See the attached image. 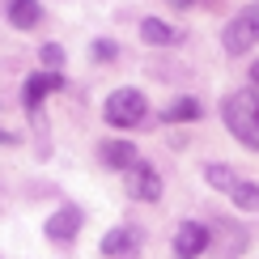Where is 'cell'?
Masks as SVG:
<instances>
[{
	"label": "cell",
	"mask_w": 259,
	"mask_h": 259,
	"mask_svg": "<svg viewBox=\"0 0 259 259\" xmlns=\"http://www.w3.org/2000/svg\"><path fill=\"white\" fill-rule=\"evenodd\" d=\"M81 225H85V217H81V208L77 204H64V208H56L47 217V238L51 242H72L81 234Z\"/></svg>",
	"instance_id": "obj_4"
},
{
	"label": "cell",
	"mask_w": 259,
	"mask_h": 259,
	"mask_svg": "<svg viewBox=\"0 0 259 259\" xmlns=\"http://www.w3.org/2000/svg\"><path fill=\"white\" fill-rule=\"evenodd\" d=\"M56 90H64L60 72H34V77L26 81V94H21V98H26V111H34V106L47 98V94H56Z\"/></svg>",
	"instance_id": "obj_9"
},
{
	"label": "cell",
	"mask_w": 259,
	"mask_h": 259,
	"mask_svg": "<svg viewBox=\"0 0 259 259\" xmlns=\"http://www.w3.org/2000/svg\"><path fill=\"white\" fill-rule=\"evenodd\" d=\"M140 38L166 47V42H179V30H170L166 21H157V17H145V21H140Z\"/></svg>",
	"instance_id": "obj_11"
},
{
	"label": "cell",
	"mask_w": 259,
	"mask_h": 259,
	"mask_svg": "<svg viewBox=\"0 0 259 259\" xmlns=\"http://www.w3.org/2000/svg\"><path fill=\"white\" fill-rule=\"evenodd\" d=\"M208 225H200V221H183L179 225V234H175V255L179 259H196L208 251Z\"/></svg>",
	"instance_id": "obj_6"
},
{
	"label": "cell",
	"mask_w": 259,
	"mask_h": 259,
	"mask_svg": "<svg viewBox=\"0 0 259 259\" xmlns=\"http://www.w3.org/2000/svg\"><path fill=\"white\" fill-rule=\"evenodd\" d=\"M251 81H255V85H259V60H255V64H251Z\"/></svg>",
	"instance_id": "obj_17"
},
{
	"label": "cell",
	"mask_w": 259,
	"mask_h": 259,
	"mask_svg": "<svg viewBox=\"0 0 259 259\" xmlns=\"http://www.w3.org/2000/svg\"><path fill=\"white\" fill-rule=\"evenodd\" d=\"M204 179H208V183H212L217 191H225V196H230V191L238 187V175H234L230 166H221V161H212V166H204Z\"/></svg>",
	"instance_id": "obj_14"
},
{
	"label": "cell",
	"mask_w": 259,
	"mask_h": 259,
	"mask_svg": "<svg viewBox=\"0 0 259 259\" xmlns=\"http://www.w3.org/2000/svg\"><path fill=\"white\" fill-rule=\"evenodd\" d=\"M221 119H225V127H230L242 145L259 149V94L255 90L230 94V98L221 102Z\"/></svg>",
	"instance_id": "obj_1"
},
{
	"label": "cell",
	"mask_w": 259,
	"mask_h": 259,
	"mask_svg": "<svg viewBox=\"0 0 259 259\" xmlns=\"http://www.w3.org/2000/svg\"><path fill=\"white\" fill-rule=\"evenodd\" d=\"M200 111H204V106L196 98H175V102L166 106L161 119H166V123H191V119H200Z\"/></svg>",
	"instance_id": "obj_12"
},
{
	"label": "cell",
	"mask_w": 259,
	"mask_h": 259,
	"mask_svg": "<svg viewBox=\"0 0 259 259\" xmlns=\"http://www.w3.org/2000/svg\"><path fill=\"white\" fill-rule=\"evenodd\" d=\"M221 42H225V51H230V56H242V51H251L255 42H259V5L238 9V17H234L230 26L221 30Z\"/></svg>",
	"instance_id": "obj_3"
},
{
	"label": "cell",
	"mask_w": 259,
	"mask_h": 259,
	"mask_svg": "<svg viewBox=\"0 0 259 259\" xmlns=\"http://www.w3.org/2000/svg\"><path fill=\"white\" fill-rule=\"evenodd\" d=\"M170 5H179V9H183V5H191V0H170Z\"/></svg>",
	"instance_id": "obj_18"
},
{
	"label": "cell",
	"mask_w": 259,
	"mask_h": 259,
	"mask_svg": "<svg viewBox=\"0 0 259 259\" xmlns=\"http://www.w3.org/2000/svg\"><path fill=\"white\" fill-rule=\"evenodd\" d=\"M230 200L238 204V208H246V212H259V183H251V179H238V187L230 191Z\"/></svg>",
	"instance_id": "obj_13"
},
{
	"label": "cell",
	"mask_w": 259,
	"mask_h": 259,
	"mask_svg": "<svg viewBox=\"0 0 259 259\" xmlns=\"http://www.w3.org/2000/svg\"><path fill=\"white\" fill-rule=\"evenodd\" d=\"M38 56H42V72H60V64H64V47H60V42L38 47Z\"/></svg>",
	"instance_id": "obj_15"
},
{
	"label": "cell",
	"mask_w": 259,
	"mask_h": 259,
	"mask_svg": "<svg viewBox=\"0 0 259 259\" xmlns=\"http://www.w3.org/2000/svg\"><path fill=\"white\" fill-rule=\"evenodd\" d=\"M98 157H102V166H111V170H132L136 166V145H127V140H102L98 145Z\"/></svg>",
	"instance_id": "obj_8"
},
{
	"label": "cell",
	"mask_w": 259,
	"mask_h": 259,
	"mask_svg": "<svg viewBox=\"0 0 259 259\" xmlns=\"http://www.w3.org/2000/svg\"><path fill=\"white\" fill-rule=\"evenodd\" d=\"M42 17V5L38 0H9V21H13L17 30H34Z\"/></svg>",
	"instance_id": "obj_10"
},
{
	"label": "cell",
	"mask_w": 259,
	"mask_h": 259,
	"mask_svg": "<svg viewBox=\"0 0 259 259\" xmlns=\"http://www.w3.org/2000/svg\"><path fill=\"white\" fill-rule=\"evenodd\" d=\"M127 196H132V200H145V204L161 200V179H157V170L145 166V161H136V166L127 170Z\"/></svg>",
	"instance_id": "obj_5"
},
{
	"label": "cell",
	"mask_w": 259,
	"mask_h": 259,
	"mask_svg": "<svg viewBox=\"0 0 259 259\" xmlns=\"http://www.w3.org/2000/svg\"><path fill=\"white\" fill-rule=\"evenodd\" d=\"M102 115H106V123H111V127H136V123H145L149 102H145V94H140V90H115L111 98H106Z\"/></svg>",
	"instance_id": "obj_2"
},
{
	"label": "cell",
	"mask_w": 259,
	"mask_h": 259,
	"mask_svg": "<svg viewBox=\"0 0 259 259\" xmlns=\"http://www.w3.org/2000/svg\"><path fill=\"white\" fill-rule=\"evenodd\" d=\"M0 140H5V145H9V140H13V136H9V132H0Z\"/></svg>",
	"instance_id": "obj_19"
},
{
	"label": "cell",
	"mask_w": 259,
	"mask_h": 259,
	"mask_svg": "<svg viewBox=\"0 0 259 259\" xmlns=\"http://www.w3.org/2000/svg\"><path fill=\"white\" fill-rule=\"evenodd\" d=\"M115 51H119V47H115L111 38H98V42H94V60H102V64L115 60Z\"/></svg>",
	"instance_id": "obj_16"
},
{
	"label": "cell",
	"mask_w": 259,
	"mask_h": 259,
	"mask_svg": "<svg viewBox=\"0 0 259 259\" xmlns=\"http://www.w3.org/2000/svg\"><path fill=\"white\" fill-rule=\"evenodd\" d=\"M140 230H132V225H115L111 234H102V255H111V259H127V255H136L140 251Z\"/></svg>",
	"instance_id": "obj_7"
}]
</instances>
